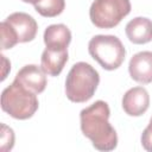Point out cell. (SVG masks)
<instances>
[{"mask_svg":"<svg viewBox=\"0 0 152 152\" xmlns=\"http://www.w3.org/2000/svg\"><path fill=\"white\" fill-rule=\"evenodd\" d=\"M141 145L146 151L152 152V120L141 134Z\"/></svg>","mask_w":152,"mask_h":152,"instance_id":"16","label":"cell"},{"mask_svg":"<svg viewBox=\"0 0 152 152\" xmlns=\"http://www.w3.org/2000/svg\"><path fill=\"white\" fill-rule=\"evenodd\" d=\"M33 6L40 15L53 18L59 15L64 11L65 0H38Z\"/></svg>","mask_w":152,"mask_h":152,"instance_id":"13","label":"cell"},{"mask_svg":"<svg viewBox=\"0 0 152 152\" xmlns=\"http://www.w3.org/2000/svg\"><path fill=\"white\" fill-rule=\"evenodd\" d=\"M5 20L13 28L19 43H27L36 38L38 25L30 14L24 12H14Z\"/></svg>","mask_w":152,"mask_h":152,"instance_id":"6","label":"cell"},{"mask_svg":"<svg viewBox=\"0 0 152 152\" xmlns=\"http://www.w3.org/2000/svg\"><path fill=\"white\" fill-rule=\"evenodd\" d=\"M1 58H2V65H4V71H2V76H1V81H4L5 78H6V70L5 69H7V68H10L11 66V64H10V62L6 59V57L4 56V55H1Z\"/></svg>","mask_w":152,"mask_h":152,"instance_id":"17","label":"cell"},{"mask_svg":"<svg viewBox=\"0 0 152 152\" xmlns=\"http://www.w3.org/2000/svg\"><path fill=\"white\" fill-rule=\"evenodd\" d=\"M150 106V95L142 87L128 89L122 97V108L131 116L142 115Z\"/></svg>","mask_w":152,"mask_h":152,"instance_id":"8","label":"cell"},{"mask_svg":"<svg viewBox=\"0 0 152 152\" xmlns=\"http://www.w3.org/2000/svg\"><path fill=\"white\" fill-rule=\"evenodd\" d=\"M45 71L36 64H27L23 66L15 75L14 81L20 83L23 87L28 90L40 94L45 90L46 87V76Z\"/></svg>","mask_w":152,"mask_h":152,"instance_id":"7","label":"cell"},{"mask_svg":"<svg viewBox=\"0 0 152 152\" xmlns=\"http://www.w3.org/2000/svg\"><path fill=\"white\" fill-rule=\"evenodd\" d=\"M71 42V32L63 24H53L44 31V43L51 49H68Z\"/></svg>","mask_w":152,"mask_h":152,"instance_id":"12","label":"cell"},{"mask_svg":"<svg viewBox=\"0 0 152 152\" xmlns=\"http://www.w3.org/2000/svg\"><path fill=\"white\" fill-rule=\"evenodd\" d=\"M109 106L102 100L95 101L80 113L81 131L99 151H112L118 145V135L109 124Z\"/></svg>","mask_w":152,"mask_h":152,"instance_id":"1","label":"cell"},{"mask_svg":"<svg viewBox=\"0 0 152 152\" xmlns=\"http://www.w3.org/2000/svg\"><path fill=\"white\" fill-rule=\"evenodd\" d=\"M38 106L37 94L15 81L5 88L1 94V109L18 120H26L33 116Z\"/></svg>","mask_w":152,"mask_h":152,"instance_id":"3","label":"cell"},{"mask_svg":"<svg viewBox=\"0 0 152 152\" xmlns=\"http://www.w3.org/2000/svg\"><path fill=\"white\" fill-rule=\"evenodd\" d=\"M68 62V49L46 48L40 58V66L46 75L58 76Z\"/></svg>","mask_w":152,"mask_h":152,"instance_id":"10","label":"cell"},{"mask_svg":"<svg viewBox=\"0 0 152 152\" xmlns=\"http://www.w3.org/2000/svg\"><path fill=\"white\" fill-rule=\"evenodd\" d=\"M126 36L133 44H146L152 40V20L137 17L127 23Z\"/></svg>","mask_w":152,"mask_h":152,"instance_id":"11","label":"cell"},{"mask_svg":"<svg viewBox=\"0 0 152 152\" xmlns=\"http://www.w3.org/2000/svg\"><path fill=\"white\" fill-rule=\"evenodd\" d=\"M21 1H24V2H27V4H33V5H34V4H36L38 0H21Z\"/></svg>","mask_w":152,"mask_h":152,"instance_id":"18","label":"cell"},{"mask_svg":"<svg viewBox=\"0 0 152 152\" xmlns=\"http://www.w3.org/2000/svg\"><path fill=\"white\" fill-rule=\"evenodd\" d=\"M89 55L106 70L118 69L125 61L126 50L121 40L112 34L94 36L88 44Z\"/></svg>","mask_w":152,"mask_h":152,"instance_id":"4","label":"cell"},{"mask_svg":"<svg viewBox=\"0 0 152 152\" xmlns=\"http://www.w3.org/2000/svg\"><path fill=\"white\" fill-rule=\"evenodd\" d=\"M0 32H1V49L2 50H8L19 43L13 28L6 20H4L0 24Z\"/></svg>","mask_w":152,"mask_h":152,"instance_id":"14","label":"cell"},{"mask_svg":"<svg viewBox=\"0 0 152 152\" xmlns=\"http://www.w3.org/2000/svg\"><path fill=\"white\" fill-rule=\"evenodd\" d=\"M131 77L141 84L152 82V51H141L135 53L128 64Z\"/></svg>","mask_w":152,"mask_h":152,"instance_id":"9","label":"cell"},{"mask_svg":"<svg viewBox=\"0 0 152 152\" xmlns=\"http://www.w3.org/2000/svg\"><path fill=\"white\" fill-rule=\"evenodd\" d=\"M100 83L99 72L88 63L74 64L65 80V95L71 102L82 103L93 97Z\"/></svg>","mask_w":152,"mask_h":152,"instance_id":"2","label":"cell"},{"mask_svg":"<svg viewBox=\"0 0 152 152\" xmlns=\"http://www.w3.org/2000/svg\"><path fill=\"white\" fill-rule=\"evenodd\" d=\"M14 145V133L12 128L7 127L6 125H1V151L6 152L12 150Z\"/></svg>","mask_w":152,"mask_h":152,"instance_id":"15","label":"cell"},{"mask_svg":"<svg viewBox=\"0 0 152 152\" xmlns=\"http://www.w3.org/2000/svg\"><path fill=\"white\" fill-rule=\"evenodd\" d=\"M129 12V0H94L89 10V17L96 27L112 28Z\"/></svg>","mask_w":152,"mask_h":152,"instance_id":"5","label":"cell"}]
</instances>
